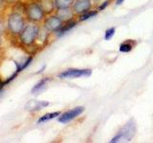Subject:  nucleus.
<instances>
[{
	"label": "nucleus",
	"instance_id": "obj_1",
	"mask_svg": "<svg viewBox=\"0 0 153 143\" xmlns=\"http://www.w3.org/2000/svg\"><path fill=\"white\" fill-rule=\"evenodd\" d=\"M25 26V19H24L22 13L13 11L9 14L7 19V28L12 35H19Z\"/></svg>",
	"mask_w": 153,
	"mask_h": 143
},
{
	"label": "nucleus",
	"instance_id": "obj_2",
	"mask_svg": "<svg viewBox=\"0 0 153 143\" xmlns=\"http://www.w3.org/2000/svg\"><path fill=\"white\" fill-rule=\"evenodd\" d=\"M39 27L36 24H29L26 25L23 31L19 35V40H20L21 44L24 46H31L38 37V33H39Z\"/></svg>",
	"mask_w": 153,
	"mask_h": 143
},
{
	"label": "nucleus",
	"instance_id": "obj_3",
	"mask_svg": "<svg viewBox=\"0 0 153 143\" xmlns=\"http://www.w3.org/2000/svg\"><path fill=\"white\" fill-rule=\"evenodd\" d=\"M135 133H136V126L134 122L130 120L119 131V133L110 140V142L115 143L119 141H129L132 139Z\"/></svg>",
	"mask_w": 153,
	"mask_h": 143
},
{
	"label": "nucleus",
	"instance_id": "obj_4",
	"mask_svg": "<svg viewBox=\"0 0 153 143\" xmlns=\"http://www.w3.org/2000/svg\"><path fill=\"white\" fill-rule=\"evenodd\" d=\"M25 13H26L28 20L33 23H38L42 21L46 15L45 13L43 12V10L41 9V7L36 2L27 5Z\"/></svg>",
	"mask_w": 153,
	"mask_h": 143
},
{
	"label": "nucleus",
	"instance_id": "obj_5",
	"mask_svg": "<svg viewBox=\"0 0 153 143\" xmlns=\"http://www.w3.org/2000/svg\"><path fill=\"white\" fill-rule=\"evenodd\" d=\"M64 21L62 19L56 15H50L44 20V28L49 32H56L60 30V28L63 26Z\"/></svg>",
	"mask_w": 153,
	"mask_h": 143
},
{
	"label": "nucleus",
	"instance_id": "obj_6",
	"mask_svg": "<svg viewBox=\"0 0 153 143\" xmlns=\"http://www.w3.org/2000/svg\"><path fill=\"white\" fill-rule=\"evenodd\" d=\"M92 74V71L90 69H69L62 72L59 74V77L65 79V78H76L81 77V76H90Z\"/></svg>",
	"mask_w": 153,
	"mask_h": 143
},
{
	"label": "nucleus",
	"instance_id": "obj_7",
	"mask_svg": "<svg viewBox=\"0 0 153 143\" xmlns=\"http://www.w3.org/2000/svg\"><path fill=\"white\" fill-rule=\"evenodd\" d=\"M84 112V107H76L74 109L72 110H69V111H67L65 113H63L62 114H60V116H59V118H57V120H59V122L62 123V124H66L68 123L69 121L73 120V119H75L76 116H80L81 114H82Z\"/></svg>",
	"mask_w": 153,
	"mask_h": 143
},
{
	"label": "nucleus",
	"instance_id": "obj_8",
	"mask_svg": "<svg viewBox=\"0 0 153 143\" xmlns=\"http://www.w3.org/2000/svg\"><path fill=\"white\" fill-rule=\"evenodd\" d=\"M92 2L91 0H75L73 4V12L76 14H82L90 11Z\"/></svg>",
	"mask_w": 153,
	"mask_h": 143
},
{
	"label": "nucleus",
	"instance_id": "obj_9",
	"mask_svg": "<svg viewBox=\"0 0 153 143\" xmlns=\"http://www.w3.org/2000/svg\"><path fill=\"white\" fill-rule=\"evenodd\" d=\"M47 106H49V102L47 101H37V100H30L26 104V110L30 112H36L38 110H41L42 108H45Z\"/></svg>",
	"mask_w": 153,
	"mask_h": 143
},
{
	"label": "nucleus",
	"instance_id": "obj_10",
	"mask_svg": "<svg viewBox=\"0 0 153 143\" xmlns=\"http://www.w3.org/2000/svg\"><path fill=\"white\" fill-rule=\"evenodd\" d=\"M36 3L41 7L45 14H50L56 10L54 0H37Z\"/></svg>",
	"mask_w": 153,
	"mask_h": 143
},
{
	"label": "nucleus",
	"instance_id": "obj_11",
	"mask_svg": "<svg viewBox=\"0 0 153 143\" xmlns=\"http://www.w3.org/2000/svg\"><path fill=\"white\" fill-rule=\"evenodd\" d=\"M73 11L70 8L67 9H60V10H56V15L59 16L64 22L69 21L73 17Z\"/></svg>",
	"mask_w": 153,
	"mask_h": 143
},
{
	"label": "nucleus",
	"instance_id": "obj_12",
	"mask_svg": "<svg viewBox=\"0 0 153 143\" xmlns=\"http://www.w3.org/2000/svg\"><path fill=\"white\" fill-rule=\"evenodd\" d=\"M49 81H50V77H44V78H42L41 80H39L33 87V89H32V94H39L41 91L46 87V85H47L48 82H49Z\"/></svg>",
	"mask_w": 153,
	"mask_h": 143
},
{
	"label": "nucleus",
	"instance_id": "obj_13",
	"mask_svg": "<svg viewBox=\"0 0 153 143\" xmlns=\"http://www.w3.org/2000/svg\"><path fill=\"white\" fill-rule=\"evenodd\" d=\"M76 25V22L74 21V20H72V19H71V20H69V21L64 22L63 26L60 28V30L59 32H56L57 36H61V35H65L66 32H68L70 30H72V29H73Z\"/></svg>",
	"mask_w": 153,
	"mask_h": 143
},
{
	"label": "nucleus",
	"instance_id": "obj_14",
	"mask_svg": "<svg viewBox=\"0 0 153 143\" xmlns=\"http://www.w3.org/2000/svg\"><path fill=\"white\" fill-rule=\"evenodd\" d=\"M74 2H75V0H54L56 11V10H60V9L70 8L72 5L74 4Z\"/></svg>",
	"mask_w": 153,
	"mask_h": 143
},
{
	"label": "nucleus",
	"instance_id": "obj_15",
	"mask_svg": "<svg viewBox=\"0 0 153 143\" xmlns=\"http://www.w3.org/2000/svg\"><path fill=\"white\" fill-rule=\"evenodd\" d=\"M60 116V112H54V113H49V114H46L44 116H40V118L37 120V123H44L51 120V119H54L56 117H59Z\"/></svg>",
	"mask_w": 153,
	"mask_h": 143
},
{
	"label": "nucleus",
	"instance_id": "obj_16",
	"mask_svg": "<svg viewBox=\"0 0 153 143\" xmlns=\"http://www.w3.org/2000/svg\"><path fill=\"white\" fill-rule=\"evenodd\" d=\"M98 14V12L97 11H88V12H86L82 14H80V16H79V21H85V20H88V19L90 18H92L94 16H96Z\"/></svg>",
	"mask_w": 153,
	"mask_h": 143
},
{
	"label": "nucleus",
	"instance_id": "obj_17",
	"mask_svg": "<svg viewBox=\"0 0 153 143\" xmlns=\"http://www.w3.org/2000/svg\"><path fill=\"white\" fill-rule=\"evenodd\" d=\"M133 49V46L130 42H123V44H121L120 46V52H131Z\"/></svg>",
	"mask_w": 153,
	"mask_h": 143
},
{
	"label": "nucleus",
	"instance_id": "obj_18",
	"mask_svg": "<svg viewBox=\"0 0 153 143\" xmlns=\"http://www.w3.org/2000/svg\"><path fill=\"white\" fill-rule=\"evenodd\" d=\"M115 28L112 27V28H109L108 30H106V32H105V35H104V39L105 40H110L111 38L114 36L115 35Z\"/></svg>",
	"mask_w": 153,
	"mask_h": 143
},
{
	"label": "nucleus",
	"instance_id": "obj_19",
	"mask_svg": "<svg viewBox=\"0 0 153 143\" xmlns=\"http://www.w3.org/2000/svg\"><path fill=\"white\" fill-rule=\"evenodd\" d=\"M109 3H110L109 0H106V1H104V2L99 7V11H103V10H105V8H106V7L108 6Z\"/></svg>",
	"mask_w": 153,
	"mask_h": 143
},
{
	"label": "nucleus",
	"instance_id": "obj_20",
	"mask_svg": "<svg viewBox=\"0 0 153 143\" xmlns=\"http://www.w3.org/2000/svg\"><path fill=\"white\" fill-rule=\"evenodd\" d=\"M5 3H6V0H0V9H2L4 7Z\"/></svg>",
	"mask_w": 153,
	"mask_h": 143
},
{
	"label": "nucleus",
	"instance_id": "obj_21",
	"mask_svg": "<svg viewBox=\"0 0 153 143\" xmlns=\"http://www.w3.org/2000/svg\"><path fill=\"white\" fill-rule=\"evenodd\" d=\"M123 2H124V0H116V5H121Z\"/></svg>",
	"mask_w": 153,
	"mask_h": 143
},
{
	"label": "nucleus",
	"instance_id": "obj_22",
	"mask_svg": "<svg viewBox=\"0 0 153 143\" xmlns=\"http://www.w3.org/2000/svg\"><path fill=\"white\" fill-rule=\"evenodd\" d=\"M1 45H2V38L1 35H0V48H1Z\"/></svg>",
	"mask_w": 153,
	"mask_h": 143
}]
</instances>
